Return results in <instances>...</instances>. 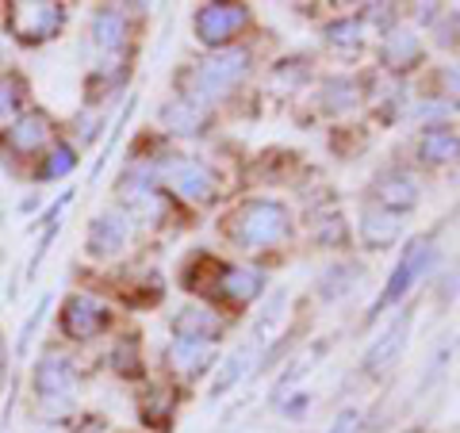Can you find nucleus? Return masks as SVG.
Returning <instances> with one entry per match:
<instances>
[{"label": "nucleus", "mask_w": 460, "mask_h": 433, "mask_svg": "<svg viewBox=\"0 0 460 433\" xmlns=\"http://www.w3.org/2000/svg\"><path fill=\"white\" fill-rule=\"evenodd\" d=\"M246 66H250V54L246 50H219L211 54L208 62H199L192 69V81H189V104H211L215 96H223L230 84H238L246 77Z\"/></svg>", "instance_id": "f257e3e1"}, {"label": "nucleus", "mask_w": 460, "mask_h": 433, "mask_svg": "<svg viewBox=\"0 0 460 433\" xmlns=\"http://www.w3.org/2000/svg\"><path fill=\"white\" fill-rule=\"evenodd\" d=\"M238 245L246 250H265V245L280 242L288 234V211L277 199H253L234 215V226H226Z\"/></svg>", "instance_id": "f03ea898"}, {"label": "nucleus", "mask_w": 460, "mask_h": 433, "mask_svg": "<svg viewBox=\"0 0 460 433\" xmlns=\"http://www.w3.org/2000/svg\"><path fill=\"white\" fill-rule=\"evenodd\" d=\"M8 23L20 42H47L62 31L66 8L62 4H16L8 12Z\"/></svg>", "instance_id": "7ed1b4c3"}, {"label": "nucleus", "mask_w": 460, "mask_h": 433, "mask_svg": "<svg viewBox=\"0 0 460 433\" xmlns=\"http://www.w3.org/2000/svg\"><path fill=\"white\" fill-rule=\"evenodd\" d=\"M250 23V12L242 4H208L196 12V39L208 47H223Z\"/></svg>", "instance_id": "20e7f679"}, {"label": "nucleus", "mask_w": 460, "mask_h": 433, "mask_svg": "<svg viewBox=\"0 0 460 433\" xmlns=\"http://www.w3.org/2000/svg\"><path fill=\"white\" fill-rule=\"evenodd\" d=\"M429 261H434V245H429L426 238L411 242V245H407V253L399 257V265H395V272H392V280H387V287H384V296H380V303H376V311L392 307V303H399L402 296H407V292H411V284L422 277Z\"/></svg>", "instance_id": "39448f33"}, {"label": "nucleus", "mask_w": 460, "mask_h": 433, "mask_svg": "<svg viewBox=\"0 0 460 433\" xmlns=\"http://www.w3.org/2000/svg\"><path fill=\"white\" fill-rule=\"evenodd\" d=\"M62 326H66L69 338L89 341V338H96L100 330L108 326V311L100 307L96 299H89V296H74L66 303V311H62Z\"/></svg>", "instance_id": "423d86ee"}, {"label": "nucleus", "mask_w": 460, "mask_h": 433, "mask_svg": "<svg viewBox=\"0 0 460 433\" xmlns=\"http://www.w3.org/2000/svg\"><path fill=\"white\" fill-rule=\"evenodd\" d=\"M77 380V368H74V360L62 357V353H47L35 365V387L47 399H58V395H69V387H74Z\"/></svg>", "instance_id": "0eeeda50"}, {"label": "nucleus", "mask_w": 460, "mask_h": 433, "mask_svg": "<svg viewBox=\"0 0 460 433\" xmlns=\"http://www.w3.org/2000/svg\"><path fill=\"white\" fill-rule=\"evenodd\" d=\"M127 245V219L119 211H104L96 215L93 226H89V253L93 257H108V253H119Z\"/></svg>", "instance_id": "6e6552de"}, {"label": "nucleus", "mask_w": 460, "mask_h": 433, "mask_svg": "<svg viewBox=\"0 0 460 433\" xmlns=\"http://www.w3.org/2000/svg\"><path fill=\"white\" fill-rule=\"evenodd\" d=\"M165 172H169L172 189H177L181 196H189V199H208L215 192L211 169L199 165V162H184V157H177V165H169Z\"/></svg>", "instance_id": "1a4fd4ad"}, {"label": "nucleus", "mask_w": 460, "mask_h": 433, "mask_svg": "<svg viewBox=\"0 0 460 433\" xmlns=\"http://www.w3.org/2000/svg\"><path fill=\"white\" fill-rule=\"evenodd\" d=\"M407 330H411V314H399V319L380 334V341L368 349L365 365H368L372 372H380V368L392 365V360L399 357V349H402V341H407Z\"/></svg>", "instance_id": "9d476101"}, {"label": "nucleus", "mask_w": 460, "mask_h": 433, "mask_svg": "<svg viewBox=\"0 0 460 433\" xmlns=\"http://www.w3.org/2000/svg\"><path fill=\"white\" fill-rule=\"evenodd\" d=\"M223 330V323L215 319L211 311H204V307H189V311H181L177 319H172V334L177 338H184V341H211L215 334Z\"/></svg>", "instance_id": "9b49d317"}, {"label": "nucleus", "mask_w": 460, "mask_h": 433, "mask_svg": "<svg viewBox=\"0 0 460 433\" xmlns=\"http://www.w3.org/2000/svg\"><path fill=\"white\" fill-rule=\"evenodd\" d=\"M208 360H211V341H184L177 338L172 341V349H169V365L184 372V376H199V372L208 368Z\"/></svg>", "instance_id": "f8f14e48"}, {"label": "nucleus", "mask_w": 460, "mask_h": 433, "mask_svg": "<svg viewBox=\"0 0 460 433\" xmlns=\"http://www.w3.org/2000/svg\"><path fill=\"white\" fill-rule=\"evenodd\" d=\"M380 204L392 208V211H411L414 204H419V184H414L407 172H392V177L380 181Z\"/></svg>", "instance_id": "ddd939ff"}, {"label": "nucleus", "mask_w": 460, "mask_h": 433, "mask_svg": "<svg viewBox=\"0 0 460 433\" xmlns=\"http://www.w3.org/2000/svg\"><path fill=\"white\" fill-rule=\"evenodd\" d=\"M50 138V119L42 111H27L12 123V146L16 150H39Z\"/></svg>", "instance_id": "4468645a"}, {"label": "nucleus", "mask_w": 460, "mask_h": 433, "mask_svg": "<svg viewBox=\"0 0 460 433\" xmlns=\"http://www.w3.org/2000/svg\"><path fill=\"white\" fill-rule=\"evenodd\" d=\"M419 154L429 165L453 162V157H460V138L453 131H445V127H429V131L422 135V142H419Z\"/></svg>", "instance_id": "2eb2a0df"}, {"label": "nucleus", "mask_w": 460, "mask_h": 433, "mask_svg": "<svg viewBox=\"0 0 460 433\" xmlns=\"http://www.w3.org/2000/svg\"><path fill=\"white\" fill-rule=\"evenodd\" d=\"M361 238L372 245V250H384L399 238V223L392 211H365L361 215Z\"/></svg>", "instance_id": "dca6fc26"}, {"label": "nucleus", "mask_w": 460, "mask_h": 433, "mask_svg": "<svg viewBox=\"0 0 460 433\" xmlns=\"http://www.w3.org/2000/svg\"><path fill=\"white\" fill-rule=\"evenodd\" d=\"M265 277L253 269H226L223 272V296L234 299V303H250L253 296H261Z\"/></svg>", "instance_id": "f3484780"}, {"label": "nucleus", "mask_w": 460, "mask_h": 433, "mask_svg": "<svg viewBox=\"0 0 460 433\" xmlns=\"http://www.w3.org/2000/svg\"><path fill=\"white\" fill-rule=\"evenodd\" d=\"M93 39H96V47H104V50L119 47V42L127 39V20H123V12L100 8L96 20H93Z\"/></svg>", "instance_id": "a211bd4d"}, {"label": "nucleus", "mask_w": 460, "mask_h": 433, "mask_svg": "<svg viewBox=\"0 0 460 433\" xmlns=\"http://www.w3.org/2000/svg\"><path fill=\"white\" fill-rule=\"evenodd\" d=\"M162 119L169 131H177V135H196L199 127H204V115H199V108L189 104V100H177V104L162 108Z\"/></svg>", "instance_id": "6ab92c4d"}, {"label": "nucleus", "mask_w": 460, "mask_h": 433, "mask_svg": "<svg viewBox=\"0 0 460 433\" xmlns=\"http://www.w3.org/2000/svg\"><path fill=\"white\" fill-rule=\"evenodd\" d=\"M414 54H419V39H414V35L395 31V35L384 39V62H387V66L402 69L407 62H414Z\"/></svg>", "instance_id": "aec40b11"}, {"label": "nucleus", "mask_w": 460, "mask_h": 433, "mask_svg": "<svg viewBox=\"0 0 460 433\" xmlns=\"http://www.w3.org/2000/svg\"><path fill=\"white\" fill-rule=\"evenodd\" d=\"M77 165V154H74V146H66V142H58V146L50 150V157H47V165H42V181H58V177H66L69 169Z\"/></svg>", "instance_id": "412c9836"}, {"label": "nucleus", "mask_w": 460, "mask_h": 433, "mask_svg": "<svg viewBox=\"0 0 460 433\" xmlns=\"http://www.w3.org/2000/svg\"><path fill=\"white\" fill-rule=\"evenodd\" d=\"M246 365H250V345H246V349H238V353L223 365V376L215 380V395H223L226 387H234V384L242 380V368H246Z\"/></svg>", "instance_id": "4be33fe9"}, {"label": "nucleus", "mask_w": 460, "mask_h": 433, "mask_svg": "<svg viewBox=\"0 0 460 433\" xmlns=\"http://www.w3.org/2000/svg\"><path fill=\"white\" fill-rule=\"evenodd\" d=\"M20 111V89L16 81H0V127H12Z\"/></svg>", "instance_id": "5701e85b"}, {"label": "nucleus", "mask_w": 460, "mask_h": 433, "mask_svg": "<svg viewBox=\"0 0 460 433\" xmlns=\"http://www.w3.org/2000/svg\"><path fill=\"white\" fill-rule=\"evenodd\" d=\"M111 368L119 372V376H138V345L119 341V349L111 353Z\"/></svg>", "instance_id": "b1692460"}, {"label": "nucleus", "mask_w": 460, "mask_h": 433, "mask_svg": "<svg viewBox=\"0 0 460 433\" xmlns=\"http://www.w3.org/2000/svg\"><path fill=\"white\" fill-rule=\"evenodd\" d=\"M326 39L334 42V47H357V42H361V23L338 20V23H330V27H326Z\"/></svg>", "instance_id": "393cba45"}, {"label": "nucleus", "mask_w": 460, "mask_h": 433, "mask_svg": "<svg viewBox=\"0 0 460 433\" xmlns=\"http://www.w3.org/2000/svg\"><path fill=\"white\" fill-rule=\"evenodd\" d=\"M326 108H349L353 100H357V93H353V84L349 81H330L326 84Z\"/></svg>", "instance_id": "a878e982"}, {"label": "nucleus", "mask_w": 460, "mask_h": 433, "mask_svg": "<svg viewBox=\"0 0 460 433\" xmlns=\"http://www.w3.org/2000/svg\"><path fill=\"white\" fill-rule=\"evenodd\" d=\"M357 426H361V411H341L338 414V422H334V429H330V433H357Z\"/></svg>", "instance_id": "bb28decb"}, {"label": "nucleus", "mask_w": 460, "mask_h": 433, "mask_svg": "<svg viewBox=\"0 0 460 433\" xmlns=\"http://www.w3.org/2000/svg\"><path fill=\"white\" fill-rule=\"evenodd\" d=\"M4 368H8V353H4V341H0V376H4Z\"/></svg>", "instance_id": "cd10ccee"}]
</instances>
